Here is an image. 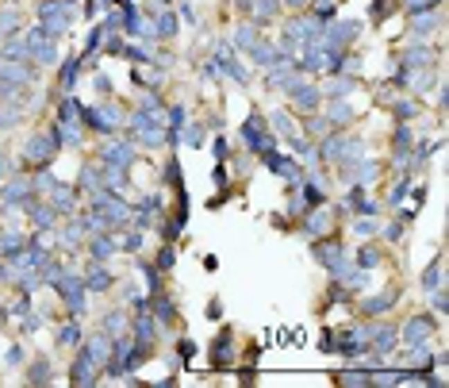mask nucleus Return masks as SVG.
I'll return each mask as SVG.
<instances>
[{
    "instance_id": "obj_8",
    "label": "nucleus",
    "mask_w": 449,
    "mask_h": 388,
    "mask_svg": "<svg viewBox=\"0 0 449 388\" xmlns=\"http://www.w3.org/2000/svg\"><path fill=\"white\" fill-rule=\"evenodd\" d=\"M384 262V250L380 246H361L358 250V269H373V265Z\"/></svg>"
},
{
    "instance_id": "obj_11",
    "label": "nucleus",
    "mask_w": 449,
    "mask_h": 388,
    "mask_svg": "<svg viewBox=\"0 0 449 388\" xmlns=\"http://www.w3.org/2000/svg\"><path fill=\"white\" fill-rule=\"evenodd\" d=\"M334 342H338L334 327H323V335H319V350H323V354H334Z\"/></svg>"
},
{
    "instance_id": "obj_13",
    "label": "nucleus",
    "mask_w": 449,
    "mask_h": 388,
    "mask_svg": "<svg viewBox=\"0 0 449 388\" xmlns=\"http://www.w3.org/2000/svg\"><path fill=\"white\" fill-rule=\"evenodd\" d=\"M211 154H215L219 162H227V158H231V146H227L223 135H215V142H211Z\"/></svg>"
},
{
    "instance_id": "obj_10",
    "label": "nucleus",
    "mask_w": 449,
    "mask_h": 388,
    "mask_svg": "<svg viewBox=\"0 0 449 388\" xmlns=\"http://www.w3.org/2000/svg\"><path fill=\"white\" fill-rule=\"evenodd\" d=\"M380 235H384V242H403V223H399V219L396 223H384Z\"/></svg>"
},
{
    "instance_id": "obj_7",
    "label": "nucleus",
    "mask_w": 449,
    "mask_h": 388,
    "mask_svg": "<svg viewBox=\"0 0 449 388\" xmlns=\"http://www.w3.org/2000/svg\"><path fill=\"white\" fill-rule=\"evenodd\" d=\"M154 265H158L161 273H173V265H177V242H161V250H158V258H154Z\"/></svg>"
},
{
    "instance_id": "obj_19",
    "label": "nucleus",
    "mask_w": 449,
    "mask_h": 388,
    "mask_svg": "<svg viewBox=\"0 0 449 388\" xmlns=\"http://www.w3.org/2000/svg\"><path fill=\"white\" fill-rule=\"evenodd\" d=\"M204 269L215 273V269H219V258H215V254H204Z\"/></svg>"
},
{
    "instance_id": "obj_15",
    "label": "nucleus",
    "mask_w": 449,
    "mask_h": 388,
    "mask_svg": "<svg viewBox=\"0 0 449 388\" xmlns=\"http://www.w3.org/2000/svg\"><path fill=\"white\" fill-rule=\"evenodd\" d=\"M204 315H208V319H223V304H219V296H211V300H208Z\"/></svg>"
},
{
    "instance_id": "obj_3",
    "label": "nucleus",
    "mask_w": 449,
    "mask_h": 388,
    "mask_svg": "<svg viewBox=\"0 0 449 388\" xmlns=\"http://www.w3.org/2000/svg\"><path fill=\"white\" fill-rule=\"evenodd\" d=\"M399 304V285H391V289H384L380 296H369L358 304V312L365 315V319H380L384 312H391V307Z\"/></svg>"
},
{
    "instance_id": "obj_12",
    "label": "nucleus",
    "mask_w": 449,
    "mask_h": 388,
    "mask_svg": "<svg viewBox=\"0 0 449 388\" xmlns=\"http://www.w3.org/2000/svg\"><path fill=\"white\" fill-rule=\"evenodd\" d=\"M211 185H215V189H223V185H231V177H227V162H219L215 169H211Z\"/></svg>"
},
{
    "instance_id": "obj_18",
    "label": "nucleus",
    "mask_w": 449,
    "mask_h": 388,
    "mask_svg": "<svg viewBox=\"0 0 449 388\" xmlns=\"http://www.w3.org/2000/svg\"><path fill=\"white\" fill-rule=\"evenodd\" d=\"M376 231H380V223H373V219L361 223V219H358V235H376Z\"/></svg>"
},
{
    "instance_id": "obj_5",
    "label": "nucleus",
    "mask_w": 449,
    "mask_h": 388,
    "mask_svg": "<svg viewBox=\"0 0 449 388\" xmlns=\"http://www.w3.org/2000/svg\"><path fill=\"white\" fill-rule=\"evenodd\" d=\"M161 185H166V189H181V185H184V174H181V162H177V154H169L166 165H161Z\"/></svg>"
},
{
    "instance_id": "obj_6",
    "label": "nucleus",
    "mask_w": 449,
    "mask_h": 388,
    "mask_svg": "<svg viewBox=\"0 0 449 388\" xmlns=\"http://www.w3.org/2000/svg\"><path fill=\"white\" fill-rule=\"evenodd\" d=\"M24 380H31V385H46V380H54V373H50V362H46V357H35L31 369L24 373Z\"/></svg>"
},
{
    "instance_id": "obj_17",
    "label": "nucleus",
    "mask_w": 449,
    "mask_h": 388,
    "mask_svg": "<svg viewBox=\"0 0 449 388\" xmlns=\"http://www.w3.org/2000/svg\"><path fill=\"white\" fill-rule=\"evenodd\" d=\"M8 177H12V158L0 154V181H8Z\"/></svg>"
},
{
    "instance_id": "obj_9",
    "label": "nucleus",
    "mask_w": 449,
    "mask_h": 388,
    "mask_svg": "<svg viewBox=\"0 0 449 388\" xmlns=\"http://www.w3.org/2000/svg\"><path fill=\"white\" fill-rule=\"evenodd\" d=\"M177 350H181V362H184V365H192V362H196V342H192V339H184V335H181Z\"/></svg>"
},
{
    "instance_id": "obj_16",
    "label": "nucleus",
    "mask_w": 449,
    "mask_h": 388,
    "mask_svg": "<svg viewBox=\"0 0 449 388\" xmlns=\"http://www.w3.org/2000/svg\"><path fill=\"white\" fill-rule=\"evenodd\" d=\"M24 357H27V354H24V346H12L8 354H4V362H8V365H27Z\"/></svg>"
},
{
    "instance_id": "obj_1",
    "label": "nucleus",
    "mask_w": 449,
    "mask_h": 388,
    "mask_svg": "<svg viewBox=\"0 0 449 388\" xmlns=\"http://www.w3.org/2000/svg\"><path fill=\"white\" fill-rule=\"evenodd\" d=\"M208 362L211 369H231L238 362V335L231 327H219V335L208 342Z\"/></svg>"
},
{
    "instance_id": "obj_14",
    "label": "nucleus",
    "mask_w": 449,
    "mask_h": 388,
    "mask_svg": "<svg viewBox=\"0 0 449 388\" xmlns=\"http://www.w3.org/2000/svg\"><path fill=\"white\" fill-rule=\"evenodd\" d=\"M430 307H434V312H438V315H446V312H449V300H446V292H441V289H434V300H430Z\"/></svg>"
},
{
    "instance_id": "obj_4",
    "label": "nucleus",
    "mask_w": 449,
    "mask_h": 388,
    "mask_svg": "<svg viewBox=\"0 0 449 388\" xmlns=\"http://www.w3.org/2000/svg\"><path fill=\"white\" fill-rule=\"evenodd\" d=\"M441 281H446V262H441V254H438V258H434V262L423 269L419 285H423V292H434V289H441Z\"/></svg>"
},
{
    "instance_id": "obj_2",
    "label": "nucleus",
    "mask_w": 449,
    "mask_h": 388,
    "mask_svg": "<svg viewBox=\"0 0 449 388\" xmlns=\"http://www.w3.org/2000/svg\"><path fill=\"white\" fill-rule=\"evenodd\" d=\"M434 330H438V323H434V315H426V312H419V315H411L407 319V327H403V335H399V342L407 350H415V346H426V342L434 339Z\"/></svg>"
}]
</instances>
